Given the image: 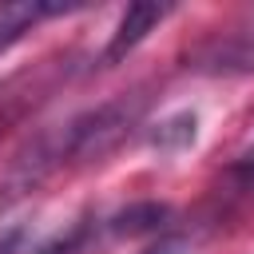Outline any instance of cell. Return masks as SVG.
<instances>
[{"instance_id":"8992f818","label":"cell","mask_w":254,"mask_h":254,"mask_svg":"<svg viewBox=\"0 0 254 254\" xmlns=\"http://www.w3.org/2000/svg\"><path fill=\"white\" fill-rule=\"evenodd\" d=\"M167 222H171V206L163 202H131L123 210H115L103 226L119 238H139V234H167Z\"/></svg>"},{"instance_id":"30bf717a","label":"cell","mask_w":254,"mask_h":254,"mask_svg":"<svg viewBox=\"0 0 254 254\" xmlns=\"http://www.w3.org/2000/svg\"><path fill=\"white\" fill-rule=\"evenodd\" d=\"M24 238H28V230H24V226H12V230H4V234H0V254H20Z\"/></svg>"},{"instance_id":"52a82bcc","label":"cell","mask_w":254,"mask_h":254,"mask_svg":"<svg viewBox=\"0 0 254 254\" xmlns=\"http://www.w3.org/2000/svg\"><path fill=\"white\" fill-rule=\"evenodd\" d=\"M194 135H198L194 111H175V115L159 119V123L147 131V143H151L155 151H163V155H175V151H187V147L194 143Z\"/></svg>"},{"instance_id":"ba28073f","label":"cell","mask_w":254,"mask_h":254,"mask_svg":"<svg viewBox=\"0 0 254 254\" xmlns=\"http://www.w3.org/2000/svg\"><path fill=\"white\" fill-rule=\"evenodd\" d=\"M99 218H91V214H83L79 222H71L64 234H56V238H48V242H40L36 250H28V254H87L91 250V242H95V234H99Z\"/></svg>"},{"instance_id":"6da1fadb","label":"cell","mask_w":254,"mask_h":254,"mask_svg":"<svg viewBox=\"0 0 254 254\" xmlns=\"http://www.w3.org/2000/svg\"><path fill=\"white\" fill-rule=\"evenodd\" d=\"M147 103H151L147 87H135V91L111 95L99 107H87V111L71 115L67 123H60L64 163L67 167H87V163H99L103 155H111L115 147H123L135 135V127L143 123Z\"/></svg>"},{"instance_id":"277c9868","label":"cell","mask_w":254,"mask_h":254,"mask_svg":"<svg viewBox=\"0 0 254 254\" xmlns=\"http://www.w3.org/2000/svg\"><path fill=\"white\" fill-rule=\"evenodd\" d=\"M171 12H175L171 4H131V8L119 16V24H115V32H111V40H107V48H103V56H99L103 67L123 64V60L147 40V32H151L155 24H163Z\"/></svg>"},{"instance_id":"9c48e42d","label":"cell","mask_w":254,"mask_h":254,"mask_svg":"<svg viewBox=\"0 0 254 254\" xmlns=\"http://www.w3.org/2000/svg\"><path fill=\"white\" fill-rule=\"evenodd\" d=\"M139 254H190V242L183 234H159L155 242H147Z\"/></svg>"},{"instance_id":"3957f363","label":"cell","mask_w":254,"mask_h":254,"mask_svg":"<svg viewBox=\"0 0 254 254\" xmlns=\"http://www.w3.org/2000/svg\"><path fill=\"white\" fill-rule=\"evenodd\" d=\"M187 67L206 75H250L254 71V36L250 32H222L187 52Z\"/></svg>"},{"instance_id":"5b68a950","label":"cell","mask_w":254,"mask_h":254,"mask_svg":"<svg viewBox=\"0 0 254 254\" xmlns=\"http://www.w3.org/2000/svg\"><path fill=\"white\" fill-rule=\"evenodd\" d=\"M79 4H48V0H0V56L16 48L40 20L75 12Z\"/></svg>"},{"instance_id":"7a4b0ae2","label":"cell","mask_w":254,"mask_h":254,"mask_svg":"<svg viewBox=\"0 0 254 254\" xmlns=\"http://www.w3.org/2000/svg\"><path fill=\"white\" fill-rule=\"evenodd\" d=\"M64 139H60V127H44L36 131L16 155L12 163L4 167L0 175V214H8L16 202H24L32 190H40L56 171H64Z\"/></svg>"}]
</instances>
